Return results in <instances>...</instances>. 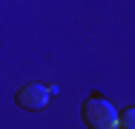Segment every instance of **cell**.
Here are the masks:
<instances>
[{"label": "cell", "instance_id": "cell-3", "mask_svg": "<svg viewBox=\"0 0 135 129\" xmlns=\"http://www.w3.org/2000/svg\"><path fill=\"white\" fill-rule=\"evenodd\" d=\"M124 126H132V109L124 112Z\"/></svg>", "mask_w": 135, "mask_h": 129}, {"label": "cell", "instance_id": "cell-2", "mask_svg": "<svg viewBox=\"0 0 135 129\" xmlns=\"http://www.w3.org/2000/svg\"><path fill=\"white\" fill-rule=\"evenodd\" d=\"M49 95L52 92L46 86H37V83L23 86V89H17V106L20 109H43L49 103Z\"/></svg>", "mask_w": 135, "mask_h": 129}, {"label": "cell", "instance_id": "cell-1", "mask_svg": "<svg viewBox=\"0 0 135 129\" xmlns=\"http://www.w3.org/2000/svg\"><path fill=\"white\" fill-rule=\"evenodd\" d=\"M83 121H86L89 129H115L118 112L104 98H89V101L83 103Z\"/></svg>", "mask_w": 135, "mask_h": 129}]
</instances>
